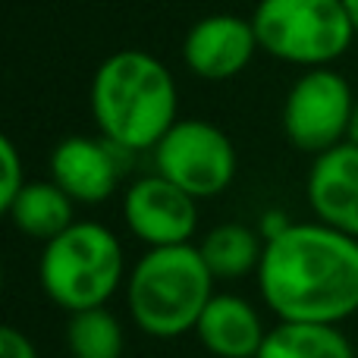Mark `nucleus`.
Returning <instances> with one entry per match:
<instances>
[{
  "label": "nucleus",
  "mask_w": 358,
  "mask_h": 358,
  "mask_svg": "<svg viewBox=\"0 0 358 358\" xmlns=\"http://www.w3.org/2000/svg\"><path fill=\"white\" fill-rule=\"evenodd\" d=\"M258 289L280 321L343 324L358 311V239L327 223H286L267 236Z\"/></svg>",
  "instance_id": "obj_1"
},
{
  "label": "nucleus",
  "mask_w": 358,
  "mask_h": 358,
  "mask_svg": "<svg viewBox=\"0 0 358 358\" xmlns=\"http://www.w3.org/2000/svg\"><path fill=\"white\" fill-rule=\"evenodd\" d=\"M94 126L123 151H155L179 123V92L170 69L145 50H113L88 92Z\"/></svg>",
  "instance_id": "obj_2"
},
{
  "label": "nucleus",
  "mask_w": 358,
  "mask_h": 358,
  "mask_svg": "<svg viewBox=\"0 0 358 358\" xmlns=\"http://www.w3.org/2000/svg\"><path fill=\"white\" fill-rule=\"evenodd\" d=\"M214 283L201 248L192 242L148 248L126 280L129 315L142 334L155 340H176L195 330L214 296Z\"/></svg>",
  "instance_id": "obj_3"
},
{
  "label": "nucleus",
  "mask_w": 358,
  "mask_h": 358,
  "mask_svg": "<svg viewBox=\"0 0 358 358\" xmlns=\"http://www.w3.org/2000/svg\"><path fill=\"white\" fill-rule=\"evenodd\" d=\"M123 273L126 258L117 233L94 220H76L66 233L44 242L38 261L44 296L69 315L107 305L123 283Z\"/></svg>",
  "instance_id": "obj_4"
},
{
  "label": "nucleus",
  "mask_w": 358,
  "mask_h": 358,
  "mask_svg": "<svg viewBox=\"0 0 358 358\" xmlns=\"http://www.w3.org/2000/svg\"><path fill=\"white\" fill-rule=\"evenodd\" d=\"M252 25L264 54L305 69L330 66L355 38L343 0H258Z\"/></svg>",
  "instance_id": "obj_5"
},
{
  "label": "nucleus",
  "mask_w": 358,
  "mask_h": 358,
  "mask_svg": "<svg viewBox=\"0 0 358 358\" xmlns=\"http://www.w3.org/2000/svg\"><path fill=\"white\" fill-rule=\"evenodd\" d=\"M155 170L192 198H214L236 179V148L220 126L179 120L151 151Z\"/></svg>",
  "instance_id": "obj_6"
},
{
  "label": "nucleus",
  "mask_w": 358,
  "mask_h": 358,
  "mask_svg": "<svg viewBox=\"0 0 358 358\" xmlns=\"http://www.w3.org/2000/svg\"><path fill=\"white\" fill-rule=\"evenodd\" d=\"M352 107V85L336 69H308L283 101V132L292 148L317 157L346 142Z\"/></svg>",
  "instance_id": "obj_7"
},
{
  "label": "nucleus",
  "mask_w": 358,
  "mask_h": 358,
  "mask_svg": "<svg viewBox=\"0 0 358 358\" xmlns=\"http://www.w3.org/2000/svg\"><path fill=\"white\" fill-rule=\"evenodd\" d=\"M123 220L129 233L148 248L185 245L198 229V198L161 173L142 176L126 189Z\"/></svg>",
  "instance_id": "obj_8"
},
{
  "label": "nucleus",
  "mask_w": 358,
  "mask_h": 358,
  "mask_svg": "<svg viewBox=\"0 0 358 358\" xmlns=\"http://www.w3.org/2000/svg\"><path fill=\"white\" fill-rule=\"evenodd\" d=\"M261 50L252 19L236 13H214L198 22L182 38V63L192 76L204 82H227L245 73V66Z\"/></svg>",
  "instance_id": "obj_9"
},
{
  "label": "nucleus",
  "mask_w": 358,
  "mask_h": 358,
  "mask_svg": "<svg viewBox=\"0 0 358 358\" xmlns=\"http://www.w3.org/2000/svg\"><path fill=\"white\" fill-rule=\"evenodd\" d=\"M126 157L129 151L104 136H69L50 151V179L76 204H101L117 192Z\"/></svg>",
  "instance_id": "obj_10"
},
{
  "label": "nucleus",
  "mask_w": 358,
  "mask_h": 358,
  "mask_svg": "<svg viewBox=\"0 0 358 358\" xmlns=\"http://www.w3.org/2000/svg\"><path fill=\"white\" fill-rule=\"evenodd\" d=\"M305 192L317 220L358 239V145L343 142L317 155Z\"/></svg>",
  "instance_id": "obj_11"
},
{
  "label": "nucleus",
  "mask_w": 358,
  "mask_h": 358,
  "mask_svg": "<svg viewBox=\"0 0 358 358\" xmlns=\"http://www.w3.org/2000/svg\"><path fill=\"white\" fill-rule=\"evenodd\" d=\"M195 336L217 358H258L267 330L248 299L214 292L195 324Z\"/></svg>",
  "instance_id": "obj_12"
},
{
  "label": "nucleus",
  "mask_w": 358,
  "mask_h": 358,
  "mask_svg": "<svg viewBox=\"0 0 358 358\" xmlns=\"http://www.w3.org/2000/svg\"><path fill=\"white\" fill-rule=\"evenodd\" d=\"M6 217L22 236L50 242L76 223V201L54 179H38V182H25L16 201L6 208Z\"/></svg>",
  "instance_id": "obj_13"
},
{
  "label": "nucleus",
  "mask_w": 358,
  "mask_h": 358,
  "mask_svg": "<svg viewBox=\"0 0 358 358\" xmlns=\"http://www.w3.org/2000/svg\"><path fill=\"white\" fill-rule=\"evenodd\" d=\"M258 358H355V349L340 324L280 321L267 330Z\"/></svg>",
  "instance_id": "obj_14"
},
{
  "label": "nucleus",
  "mask_w": 358,
  "mask_h": 358,
  "mask_svg": "<svg viewBox=\"0 0 358 358\" xmlns=\"http://www.w3.org/2000/svg\"><path fill=\"white\" fill-rule=\"evenodd\" d=\"M264 245L261 236L245 223H220V227L208 229L201 239V258L214 280H242L248 273H258L261 258H264Z\"/></svg>",
  "instance_id": "obj_15"
},
{
  "label": "nucleus",
  "mask_w": 358,
  "mask_h": 358,
  "mask_svg": "<svg viewBox=\"0 0 358 358\" xmlns=\"http://www.w3.org/2000/svg\"><path fill=\"white\" fill-rule=\"evenodd\" d=\"M66 349L69 358H123V324L104 305L76 311L66 324Z\"/></svg>",
  "instance_id": "obj_16"
},
{
  "label": "nucleus",
  "mask_w": 358,
  "mask_h": 358,
  "mask_svg": "<svg viewBox=\"0 0 358 358\" xmlns=\"http://www.w3.org/2000/svg\"><path fill=\"white\" fill-rule=\"evenodd\" d=\"M0 164H3V179H0V208H10L16 201V195L25 189V170H22V157L13 138H0Z\"/></svg>",
  "instance_id": "obj_17"
},
{
  "label": "nucleus",
  "mask_w": 358,
  "mask_h": 358,
  "mask_svg": "<svg viewBox=\"0 0 358 358\" xmlns=\"http://www.w3.org/2000/svg\"><path fill=\"white\" fill-rule=\"evenodd\" d=\"M0 358H38V349L19 327L0 330Z\"/></svg>",
  "instance_id": "obj_18"
},
{
  "label": "nucleus",
  "mask_w": 358,
  "mask_h": 358,
  "mask_svg": "<svg viewBox=\"0 0 358 358\" xmlns=\"http://www.w3.org/2000/svg\"><path fill=\"white\" fill-rule=\"evenodd\" d=\"M343 10H346L349 22H352V29H355V35H358V0H343Z\"/></svg>",
  "instance_id": "obj_19"
},
{
  "label": "nucleus",
  "mask_w": 358,
  "mask_h": 358,
  "mask_svg": "<svg viewBox=\"0 0 358 358\" xmlns=\"http://www.w3.org/2000/svg\"><path fill=\"white\" fill-rule=\"evenodd\" d=\"M346 142L358 145V98H355V107H352V120H349V136H346Z\"/></svg>",
  "instance_id": "obj_20"
}]
</instances>
